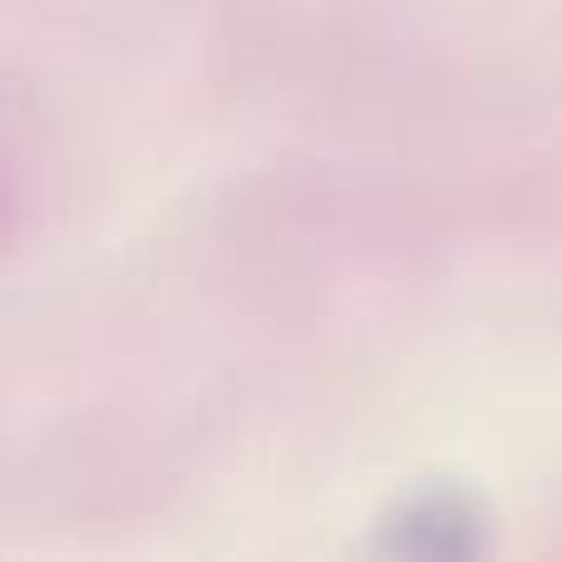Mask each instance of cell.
I'll use <instances>...</instances> for the list:
<instances>
[{"label":"cell","mask_w":562,"mask_h":562,"mask_svg":"<svg viewBox=\"0 0 562 562\" xmlns=\"http://www.w3.org/2000/svg\"><path fill=\"white\" fill-rule=\"evenodd\" d=\"M380 533H385L390 553L454 558L484 548V518H479L474 498L454 494V488H425V494H409L390 514V524H380Z\"/></svg>","instance_id":"6da1fadb"}]
</instances>
